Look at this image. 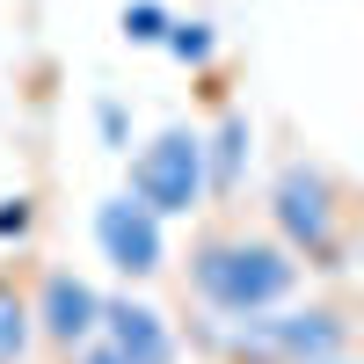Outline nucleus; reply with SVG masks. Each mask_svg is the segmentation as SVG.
<instances>
[{"label": "nucleus", "instance_id": "14", "mask_svg": "<svg viewBox=\"0 0 364 364\" xmlns=\"http://www.w3.org/2000/svg\"><path fill=\"white\" fill-rule=\"evenodd\" d=\"M66 364H124V357H117V350H109L102 336H87L80 350H66Z\"/></svg>", "mask_w": 364, "mask_h": 364}, {"label": "nucleus", "instance_id": "1", "mask_svg": "<svg viewBox=\"0 0 364 364\" xmlns=\"http://www.w3.org/2000/svg\"><path fill=\"white\" fill-rule=\"evenodd\" d=\"M299 262L277 240H255V233H211L190 248V291L204 299L219 321H248V314H269L299 291Z\"/></svg>", "mask_w": 364, "mask_h": 364}, {"label": "nucleus", "instance_id": "6", "mask_svg": "<svg viewBox=\"0 0 364 364\" xmlns=\"http://www.w3.org/2000/svg\"><path fill=\"white\" fill-rule=\"evenodd\" d=\"M29 328H37L44 343H58V350H80L102 328V291L87 277H73V269H51L44 291L29 299Z\"/></svg>", "mask_w": 364, "mask_h": 364}, {"label": "nucleus", "instance_id": "7", "mask_svg": "<svg viewBox=\"0 0 364 364\" xmlns=\"http://www.w3.org/2000/svg\"><path fill=\"white\" fill-rule=\"evenodd\" d=\"M95 336L124 357V364H175V328L146 306V299H102V328Z\"/></svg>", "mask_w": 364, "mask_h": 364}, {"label": "nucleus", "instance_id": "11", "mask_svg": "<svg viewBox=\"0 0 364 364\" xmlns=\"http://www.w3.org/2000/svg\"><path fill=\"white\" fill-rule=\"evenodd\" d=\"M168 22H175V15L161 8V0H132V8H124V37H132V44H161Z\"/></svg>", "mask_w": 364, "mask_h": 364}, {"label": "nucleus", "instance_id": "3", "mask_svg": "<svg viewBox=\"0 0 364 364\" xmlns=\"http://www.w3.org/2000/svg\"><path fill=\"white\" fill-rule=\"evenodd\" d=\"M269 219H277V248L306 255L314 269L343 262V182L328 175L321 161H284L277 190H269Z\"/></svg>", "mask_w": 364, "mask_h": 364}, {"label": "nucleus", "instance_id": "15", "mask_svg": "<svg viewBox=\"0 0 364 364\" xmlns=\"http://www.w3.org/2000/svg\"><path fill=\"white\" fill-rule=\"evenodd\" d=\"M321 364H350V357H321Z\"/></svg>", "mask_w": 364, "mask_h": 364}, {"label": "nucleus", "instance_id": "10", "mask_svg": "<svg viewBox=\"0 0 364 364\" xmlns=\"http://www.w3.org/2000/svg\"><path fill=\"white\" fill-rule=\"evenodd\" d=\"M168 58H182V66H211V51H219V29L211 22H168Z\"/></svg>", "mask_w": 364, "mask_h": 364}, {"label": "nucleus", "instance_id": "4", "mask_svg": "<svg viewBox=\"0 0 364 364\" xmlns=\"http://www.w3.org/2000/svg\"><path fill=\"white\" fill-rule=\"evenodd\" d=\"M154 219H190V211H204V132L190 124H168L154 146H139V161H132V190Z\"/></svg>", "mask_w": 364, "mask_h": 364}, {"label": "nucleus", "instance_id": "9", "mask_svg": "<svg viewBox=\"0 0 364 364\" xmlns=\"http://www.w3.org/2000/svg\"><path fill=\"white\" fill-rule=\"evenodd\" d=\"M29 350V299L15 277H0V364H22Z\"/></svg>", "mask_w": 364, "mask_h": 364}, {"label": "nucleus", "instance_id": "12", "mask_svg": "<svg viewBox=\"0 0 364 364\" xmlns=\"http://www.w3.org/2000/svg\"><path fill=\"white\" fill-rule=\"evenodd\" d=\"M95 132H102V146H109V154H124V146H132V117H124V102H95Z\"/></svg>", "mask_w": 364, "mask_h": 364}, {"label": "nucleus", "instance_id": "5", "mask_svg": "<svg viewBox=\"0 0 364 364\" xmlns=\"http://www.w3.org/2000/svg\"><path fill=\"white\" fill-rule=\"evenodd\" d=\"M95 248L109 255V269H124V277H154V269L168 262L161 219H154L139 197H124V190L95 204Z\"/></svg>", "mask_w": 364, "mask_h": 364}, {"label": "nucleus", "instance_id": "2", "mask_svg": "<svg viewBox=\"0 0 364 364\" xmlns=\"http://www.w3.org/2000/svg\"><path fill=\"white\" fill-rule=\"evenodd\" d=\"M350 321L336 306H306V314H248V321H219L211 328V350H226L233 364H321L343 357Z\"/></svg>", "mask_w": 364, "mask_h": 364}, {"label": "nucleus", "instance_id": "13", "mask_svg": "<svg viewBox=\"0 0 364 364\" xmlns=\"http://www.w3.org/2000/svg\"><path fill=\"white\" fill-rule=\"evenodd\" d=\"M29 219H37V204H29L22 190H15V197H0V240H22Z\"/></svg>", "mask_w": 364, "mask_h": 364}, {"label": "nucleus", "instance_id": "8", "mask_svg": "<svg viewBox=\"0 0 364 364\" xmlns=\"http://www.w3.org/2000/svg\"><path fill=\"white\" fill-rule=\"evenodd\" d=\"M248 154H255V124H248V109H226L219 132L204 139V190H211V197H233V190H240V168H248Z\"/></svg>", "mask_w": 364, "mask_h": 364}]
</instances>
